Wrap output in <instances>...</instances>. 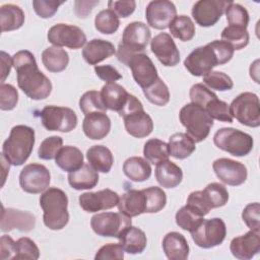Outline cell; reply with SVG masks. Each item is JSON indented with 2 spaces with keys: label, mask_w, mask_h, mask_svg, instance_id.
<instances>
[{
  "label": "cell",
  "mask_w": 260,
  "mask_h": 260,
  "mask_svg": "<svg viewBox=\"0 0 260 260\" xmlns=\"http://www.w3.org/2000/svg\"><path fill=\"white\" fill-rule=\"evenodd\" d=\"M12 64L17 73L18 87L31 100L47 99L52 91L50 79L39 69L34 54L21 50L12 57Z\"/></svg>",
  "instance_id": "obj_1"
},
{
  "label": "cell",
  "mask_w": 260,
  "mask_h": 260,
  "mask_svg": "<svg viewBox=\"0 0 260 260\" xmlns=\"http://www.w3.org/2000/svg\"><path fill=\"white\" fill-rule=\"evenodd\" d=\"M40 206L44 211L43 220L47 228L59 231L66 226L69 221L68 198L63 190L48 188L40 197Z\"/></svg>",
  "instance_id": "obj_2"
},
{
  "label": "cell",
  "mask_w": 260,
  "mask_h": 260,
  "mask_svg": "<svg viewBox=\"0 0 260 260\" xmlns=\"http://www.w3.org/2000/svg\"><path fill=\"white\" fill-rule=\"evenodd\" d=\"M35 130L25 125L14 126L2 146V154L10 165L18 167L29 157L35 145Z\"/></svg>",
  "instance_id": "obj_3"
},
{
  "label": "cell",
  "mask_w": 260,
  "mask_h": 260,
  "mask_svg": "<svg viewBox=\"0 0 260 260\" xmlns=\"http://www.w3.org/2000/svg\"><path fill=\"white\" fill-rule=\"evenodd\" d=\"M151 32L149 27L141 21L130 22L123 31L122 40L117 51V58L127 65L128 60L134 54L143 52L150 41Z\"/></svg>",
  "instance_id": "obj_4"
},
{
  "label": "cell",
  "mask_w": 260,
  "mask_h": 260,
  "mask_svg": "<svg viewBox=\"0 0 260 260\" xmlns=\"http://www.w3.org/2000/svg\"><path fill=\"white\" fill-rule=\"evenodd\" d=\"M179 119L186 128L187 134L195 141H203L213 126V119L204 108L193 103L185 105L179 113Z\"/></svg>",
  "instance_id": "obj_5"
},
{
  "label": "cell",
  "mask_w": 260,
  "mask_h": 260,
  "mask_svg": "<svg viewBox=\"0 0 260 260\" xmlns=\"http://www.w3.org/2000/svg\"><path fill=\"white\" fill-rule=\"evenodd\" d=\"M213 142L219 149L234 156H245L249 154L254 145L252 136L235 128H220L214 136Z\"/></svg>",
  "instance_id": "obj_6"
},
{
  "label": "cell",
  "mask_w": 260,
  "mask_h": 260,
  "mask_svg": "<svg viewBox=\"0 0 260 260\" xmlns=\"http://www.w3.org/2000/svg\"><path fill=\"white\" fill-rule=\"evenodd\" d=\"M230 113L241 124L256 128L260 125L259 98L253 92H242L230 105Z\"/></svg>",
  "instance_id": "obj_7"
},
{
  "label": "cell",
  "mask_w": 260,
  "mask_h": 260,
  "mask_svg": "<svg viewBox=\"0 0 260 260\" xmlns=\"http://www.w3.org/2000/svg\"><path fill=\"white\" fill-rule=\"evenodd\" d=\"M43 126L49 131L70 132L77 125L75 112L66 107L47 106L40 113Z\"/></svg>",
  "instance_id": "obj_8"
},
{
  "label": "cell",
  "mask_w": 260,
  "mask_h": 260,
  "mask_svg": "<svg viewBox=\"0 0 260 260\" xmlns=\"http://www.w3.org/2000/svg\"><path fill=\"white\" fill-rule=\"evenodd\" d=\"M131 224V217L121 212L96 213L90 219L92 231L101 237L118 238Z\"/></svg>",
  "instance_id": "obj_9"
},
{
  "label": "cell",
  "mask_w": 260,
  "mask_h": 260,
  "mask_svg": "<svg viewBox=\"0 0 260 260\" xmlns=\"http://www.w3.org/2000/svg\"><path fill=\"white\" fill-rule=\"evenodd\" d=\"M194 243L204 249L220 245L226 236V226L219 217L204 219L202 223L191 233Z\"/></svg>",
  "instance_id": "obj_10"
},
{
  "label": "cell",
  "mask_w": 260,
  "mask_h": 260,
  "mask_svg": "<svg viewBox=\"0 0 260 260\" xmlns=\"http://www.w3.org/2000/svg\"><path fill=\"white\" fill-rule=\"evenodd\" d=\"M48 41L55 47H68L70 49H80L86 43V36L83 30L72 24L58 23L53 25L47 35Z\"/></svg>",
  "instance_id": "obj_11"
},
{
  "label": "cell",
  "mask_w": 260,
  "mask_h": 260,
  "mask_svg": "<svg viewBox=\"0 0 260 260\" xmlns=\"http://www.w3.org/2000/svg\"><path fill=\"white\" fill-rule=\"evenodd\" d=\"M51 175L49 170L41 164H28L20 172L19 185L21 189L30 194L45 192L50 185Z\"/></svg>",
  "instance_id": "obj_12"
},
{
  "label": "cell",
  "mask_w": 260,
  "mask_h": 260,
  "mask_svg": "<svg viewBox=\"0 0 260 260\" xmlns=\"http://www.w3.org/2000/svg\"><path fill=\"white\" fill-rule=\"evenodd\" d=\"M217 65L219 61L209 43L194 49L184 60L185 68L194 76H203Z\"/></svg>",
  "instance_id": "obj_13"
},
{
  "label": "cell",
  "mask_w": 260,
  "mask_h": 260,
  "mask_svg": "<svg viewBox=\"0 0 260 260\" xmlns=\"http://www.w3.org/2000/svg\"><path fill=\"white\" fill-rule=\"evenodd\" d=\"M232 2L231 0H199L192 7V16L200 26H212L220 19Z\"/></svg>",
  "instance_id": "obj_14"
},
{
  "label": "cell",
  "mask_w": 260,
  "mask_h": 260,
  "mask_svg": "<svg viewBox=\"0 0 260 260\" xmlns=\"http://www.w3.org/2000/svg\"><path fill=\"white\" fill-rule=\"evenodd\" d=\"M126 66L131 69L135 82L142 89L153 84L158 78L156 67L146 54L137 53L132 55Z\"/></svg>",
  "instance_id": "obj_15"
},
{
  "label": "cell",
  "mask_w": 260,
  "mask_h": 260,
  "mask_svg": "<svg viewBox=\"0 0 260 260\" xmlns=\"http://www.w3.org/2000/svg\"><path fill=\"white\" fill-rule=\"evenodd\" d=\"M177 16V9L168 0L150 1L145 10L147 23L155 29H166Z\"/></svg>",
  "instance_id": "obj_16"
},
{
  "label": "cell",
  "mask_w": 260,
  "mask_h": 260,
  "mask_svg": "<svg viewBox=\"0 0 260 260\" xmlns=\"http://www.w3.org/2000/svg\"><path fill=\"white\" fill-rule=\"evenodd\" d=\"M213 171L216 177L224 184L230 186H240L245 183L248 172L244 164L231 159L218 158L212 164Z\"/></svg>",
  "instance_id": "obj_17"
},
{
  "label": "cell",
  "mask_w": 260,
  "mask_h": 260,
  "mask_svg": "<svg viewBox=\"0 0 260 260\" xmlns=\"http://www.w3.org/2000/svg\"><path fill=\"white\" fill-rule=\"evenodd\" d=\"M119 195L111 189H104L96 192H85L78 198L79 205L86 212H98L107 210L118 205Z\"/></svg>",
  "instance_id": "obj_18"
},
{
  "label": "cell",
  "mask_w": 260,
  "mask_h": 260,
  "mask_svg": "<svg viewBox=\"0 0 260 260\" xmlns=\"http://www.w3.org/2000/svg\"><path fill=\"white\" fill-rule=\"evenodd\" d=\"M150 49L158 61L167 67L176 66L180 62L179 49L171 35L167 32H159L154 36L150 41Z\"/></svg>",
  "instance_id": "obj_19"
},
{
  "label": "cell",
  "mask_w": 260,
  "mask_h": 260,
  "mask_svg": "<svg viewBox=\"0 0 260 260\" xmlns=\"http://www.w3.org/2000/svg\"><path fill=\"white\" fill-rule=\"evenodd\" d=\"M35 225L36 216L32 213L14 208H2L0 228L3 233L10 232L15 229L26 233L34 230Z\"/></svg>",
  "instance_id": "obj_20"
},
{
  "label": "cell",
  "mask_w": 260,
  "mask_h": 260,
  "mask_svg": "<svg viewBox=\"0 0 260 260\" xmlns=\"http://www.w3.org/2000/svg\"><path fill=\"white\" fill-rule=\"evenodd\" d=\"M230 250L238 259L253 258L260 251V232L249 231L245 235L234 238L230 244Z\"/></svg>",
  "instance_id": "obj_21"
},
{
  "label": "cell",
  "mask_w": 260,
  "mask_h": 260,
  "mask_svg": "<svg viewBox=\"0 0 260 260\" xmlns=\"http://www.w3.org/2000/svg\"><path fill=\"white\" fill-rule=\"evenodd\" d=\"M82 130L89 139L101 140L109 134L111 130V120L106 113H90L85 115L83 119Z\"/></svg>",
  "instance_id": "obj_22"
},
{
  "label": "cell",
  "mask_w": 260,
  "mask_h": 260,
  "mask_svg": "<svg viewBox=\"0 0 260 260\" xmlns=\"http://www.w3.org/2000/svg\"><path fill=\"white\" fill-rule=\"evenodd\" d=\"M123 119L127 133L135 138L146 137L153 130L152 119L144 110L136 111Z\"/></svg>",
  "instance_id": "obj_23"
},
{
  "label": "cell",
  "mask_w": 260,
  "mask_h": 260,
  "mask_svg": "<svg viewBox=\"0 0 260 260\" xmlns=\"http://www.w3.org/2000/svg\"><path fill=\"white\" fill-rule=\"evenodd\" d=\"M117 206L121 213L129 217L146 213L145 195L142 190H128L119 198Z\"/></svg>",
  "instance_id": "obj_24"
},
{
  "label": "cell",
  "mask_w": 260,
  "mask_h": 260,
  "mask_svg": "<svg viewBox=\"0 0 260 260\" xmlns=\"http://www.w3.org/2000/svg\"><path fill=\"white\" fill-rule=\"evenodd\" d=\"M116 53L114 45L106 40L93 39L82 50V57L89 65H96Z\"/></svg>",
  "instance_id": "obj_25"
},
{
  "label": "cell",
  "mask_w": 260,
  "mask_h": 260,
  "mask_svg": "<svg viewBox=\"0 0 260 260\" xmlns=\"http://www.w3.org/2000/svg\"><path fill=\"white\" fill-rule=\"evenodd\" d=\"M162 250L170 260H185L189 256V245L186 238L178 233H168L162 239Z\"/></svg>",
  "instance_id": "obj_26"
},
{
  "label": "cell",
  "mask_w": 260,
  "mask_h": 260,
  "mask_svg": "<svg viewBox=\"0 0 260 260\" xmlns=\"http://www.w3.org/2000/svg\"><path fill=\"white\" fill-rule=\"evenodd\" d=\"M129 94L130 93H128L122 85L116 82L106 83L101 90V98L104 106L107 110L116 111L118 114L126 105Z\"/></svg>",
  "instance_id": "obj_27"
},
{
  "label": "cell",
  "mask_w": 260,
  "mask_h": 260,
  "mask_svg": "<svg viewBox=\"0 0 260 260\" xmlns=\"http://www.w3.org/2000/svg\"><path fill=\"white\" fill-rule=\"evenodd\" d=\"M120 244L125 252L129 254H140L144 251L147 244L145 233L132 224L126 228L118 237Z\"/></svg>",
  "instance_id": "obj_28"
},
{
  "label": "cell",
  "mask_w": 260,
  "mask_h": 260,
  "mask_svg": "<svg viewBox=\"0 0 260 260\" xmlns=\"http://www.w3.org/2000/svg\"><path fill=\"white\" fill-rule=\"evenodd\" d=\"M154 173L157 183L168 189L177 187L183 179L182 169L169 159L157 164Z\"/></svg>",
  "instance_id": "obj_29"
},
{
  "label": "cell",
  "mask_w": 260,
  "mask_h": 260,
  "mask_svg": "<svg viewBox=\"0 0 260 260\" xmlns=\"http://www.w3.org/2000/svg\"><path fill=\"white\" fill-rule=\"evenodd\" d=\"M99 173L89 164L68 174V183L75 190H88L96 186Z\"/></svg>",
  "instance_id": "obj_30"
},
{
  "label": "cell",
  "mask_w": 260,
  "mask_h": 260,
  "mask_svg": "<svg viewBox=\"0 0 260 260\" xmlns=\"http://www.w3.org/2000/svg\"><path fill=\"white\" fill-rule=\"evenodd\" d=\"M56 165L63 171L71 173L83 166V154L81 150L72 145L62 146L55 157Z\"/></svg>",
  "instance_id": "obj_31"
},
{
  "label": "cell",
  "mask_w": 260,
  "mask_h": 260,
  "mask_svg": "<svg viewBox=\"0 0 260 260\" xmlns=\"http://www.w3.org/2000/svg\"><path fill=\"white\" fill-rule=\"evenodd\" d=\"M170 155L177 159L189 157L196 149L195 141L187 133H175L169 138Z\"/></svg>",
  "instance_id": "obj_32"
},
{
  "label": "cell",
  "mask_w": 260,
  "mask_h": 260,
  "mask_svg": "<svg viewBox=\"0 0 260 260\" xmlns=\"http://www.w3.org/2000/svg\"><path fill=\"white\" fill-rule=\"evenodd\" d=\"M123 172L133 182H144L151 176V167L143 157L132 156L124 161Z\"/></svg>",
  "instance_id": "obj_33"
},
{
  "label": "cell",
  "mask_w": 260,
  "mask_h": 260,
  "mask_svg": "<svg viewBox=\"0 0 260 260\" xmlns=\"http://www.w3.org/2000/svg\"><path fill=\"white\" fill-rule=\"evenodd\" d=\"M24 12L14 4H4L0 8L1 31H10L18 29L24 23Z\"/></svg>",
  "instance_id": "obj_34"
},
{
  "label": "cell",
  "mask_w": 260,
  "mask_h": 260,
  "mask_svg": "<svg viewBox=\"0 0 260 260\" xmlns=\"http://www.w3.org/2000/svg\"><path fill=\"white\" fill-rule=\"evenodd\" d=\"M86 158L95 171L102 173H109L114 162L112 151L104 145H93L87 149Z\"/></svg>",
  "instance_id": "obj_35"
},
{
  "label": "cell",
  "mask_w": 260,
  "mask_h": 260,
  "mask_svg": "<svg viewBox=\"0 0 260 260\" xmlns=\"http://www.w3.org/2000/svg\"><path fill=\"white\" fill-rule=\"evenodd\" d=\"M42 62L50 72H61L66 69L69 63L68 53L58 47H49L42 53Z\"/></svg>",
  "instance_id": "obj_36"
},
{
  "label": "cell",
  "mask_w": 260,
  "mask_h": 260,
  "mask_svg": "<svg viewBox=\"0 0 260 260\" xmlns=\"http://www.w3.org/2000/svg\"><path fill=\"white\" fill-rule=\"evenodd\" d=\"M143 154L148 162L152 165H157L169 158V145L162 140H159L157 138H151L145 142L143 147Z\"/></svg>",
  "instance_id": "obj_37"
},
{
  "label": "cell",
  "mask_w": 260,
  "mask_h": 260,
  "mask_svg": "<svg viewBox=\"0 0 260 260\" xmlns=\"http://www.w3.org/2000/svg\"><path fill=\"white\" fill-rule=\"evenodd\" d=\"M202 191L203 198L210 209L224 206L229 200L226 188L219 183H210Z\"/></svg>",
  "instance_id": "obj_38"
},
{
  "label": "cell",
  "mask_w": 260,
  "mask_h": 260,
  "mask_svg": "<svg viewBox=\"0 0 260 260\" xmlns=\"http://www.w3.org/2000/svg\"><path fill=\"white\" fill-rule=\"evenodd\" d=\"M171 35L182 42L191 41L195 36V24L187 15H179L169 26Z\"/></svg>",
  "instance_id": "obj_39"
},
{
  "label": "cell",
  "mask_w": 260,
  "mask_h": 260,
  "mask_svg": "<svg viewBox=\"0 0 260 260\" xmlns=\"http://www.w3.org/2000/svg\"><path fill=\"white\" fill-rule=\"evenodd\" d=\"M249 32L247 28L228 25L221 31V40L230 44L234 50H241L249 43Z\"/></svg>",
  "instance_id": "obj_40"
},
{
  "label": "cell",
  "mask_w": 260,
  "mask_h": 260,
  "mask_svg": "<svg viewBox=\"0 0 260 260\" xmlns=\"http://www.w3.org/2000/svg\"><path fill=\"white\" fill-rule=\"evenodd\" d=\"M120 20L118 15L111 9L100 11L94 18V26L98 31L104 35H112L119 28Z\"/></svg>",
  "instance_id": "obj_41"
},
{
  "label": "cell",
  "mask_w": 260,
  "mask_h": 260,
  "mask_svg": "<svg viewBox=\"0 0 260 260\" xmlns=\"http://www.w3.org/2000/svg\"><path fill=\"white\" fill-rule=\"evenodd\" d=\"M145 98L155 106H166L170 101V91L167 84L161 78H157L156 81L143 89Z\"/></svg>",
  "instance_id": "obj_42"
},
{
  "label": "cell",
  "mask_w": 260,
  "mask_h": 260,
  "mask_svg": "<svg viewBox=\"0 0 260 260\" xmlns=\"http://www.w3.org/2000/svg\"><path fill=\"white\" fill-rule=\"evenodd\" d=\"M176 223L185 231H188L190 233L194 232L204 220L203 216L199 215L195 211H193L191 208H189L187 205L181 207L175 216Z\"/></svg>",
  "instance_id": "obj_43"
},
{
  "label": "cell",
  "mask_w": 260,
  "mask_h": 260,
  "mask_svg": "<svg viewBox=\"0 0 260 260\" xmlns=\"http://www.w3.org/2000/svg\"><path fill=\"white\" fill-rule=\"evenodd\" d=\"M142 191L146 200V213H156L166 206L167 195L161 188L151 186Z\"/></svg>",
  "instance_id": "obj_44"
},
{
  "label": "cell",
  "mask_w": 260,
  "mask_h": 260,
  "mask_svg": "<svg viewBox=\"0 0 260 260\" xmlns=\"http://www.w3.org/2000/svg\"><path fill=\"white\" fill-rule=\"evenodd\" d=\"M79 108L84 115L94 112L107 113V108L103 104L101 92L96 90H88L84 92L79 100Z\"/></svg>",
  "instance_id": "obj_45"
},
{
  "label": "cell",
  "mask_w": 260,
  "mask_h": 260,
  "mask_svg": "<svg viewBox=\"0 0 260 260\" xmlns=\"http://www.w3.org/2000/svg\"><path fill=\"white\" fill-rule=\"evenodd\" d=\"M203 83L205 86L219 91L230 90L234 86L232 78L228 74L219 71H210L203 75Z\"/></svg>",
  "instance_id": "obj_46"
},
{
  "label": "cell",
  "mask_w": 260,
  "mask_h": 260,
  "mask_svg": "<svg viewBox=\"0 0 260 260\" xmlns=\"http://www.w3.org/2000/svg\"><path fill=\"white\" fill-rule=\"evenodd\" d=\"M224 12L229 25L247 28L249 23V13L244 6L232 2Z\"/></svg>",
  "instance_id": "obj_47"
},
{
  "label": "cell",
  "mask_w": 260,
  "mask_h": 260,
  "mask_svg": "<svg viewBox=\"0 0 260 260\" xmlns=\"http://www.w3.org/2000/svg\"><path fill=\"white\" fill-rule=\"evenodd\" d=\"M204 109L212 119L228 123L233 122V117L230 113V106L225 102L218 100L217 96L212 99Z\"/></svg>",
  "instance_id": "obj_48"
},
{
  "label": "cell",
  "mask_w": 260,
  "mask_h": 260,
  "mask_svg": "<svg viewBox=\"0 0 260 260\" xmlns=\"http://www.w3.org/2000/svg\"><path fill=\"white\" fill-rule=\"evenodd\" d=\"M16 254L14 259L37 260L40 257V250L36 243L26 237L18 239L16 242Z\"/></svg>",
  "instance_id": "obj_49"
},
{
  "label": "cell",
  "mask_w": 260,
  "mask_h": 260,
  "mask_svg": "<svg viewBox=\"0 0 260 260\" xmlns=\"http://www.w3.org/2000/svg\"><path fill=\"white\" fill-rule=\"evenodd\" d=\"M63 139L60 136H50L44 139L39 147L38 156L42 159H53L62 147Z\"/></svg>",
  "instance_id": "obj_50"
},
{
  "label": "cell",
  "mask_w": 260,
  "mask_h": 260,
  "mask_svg": "<svg viewBox=\"0 0 260 260\" xmlns=\"http://www.w3.org/2000/svg\"><path fill=\"white\" fill-rule=\"evenodd\" d=\"M190 100L193 104L198 105L202 108H205V106L214 98L217 95L211 91L207 86H205L203 83H196L192 85L190 88Z\"/></svg>",
  "instance_id": "obj_51"
},
{
  "label": "cell",
  "mask_w": 260,
  "mask_h": 260,
  "mask_svg": "<svg viewBox=\"0 0 260 260\" xmlns=\"http://www.w3.org/2000/svg\"><path fill=\"white\" fill-rule=\"evenodd\" d=\"M18 102V92L16 88L7 83L0 85V109L2 111L13 110Z\"/></svg>",
  "instance_id": "obj_52"
},
{
  "label": "cell",
  "mask_w": 260,
  "mask_h": 260,
  "mask_svg": "<svg viewBox=\"0 0 260 260\" xmlns=\"http://www.w3.org/2000/svg\"><path fill=\"white\" fill-rule=\"evenodd\" d=\"M260 205L258 202L249 203L246 205L242 212V218L246 225L255 232H260V219H259Z\"/></svg>",
  "instance_id": "obj_53"
},
{
  "label": "cell",
  "mask_w": 260,
  "mask_h": 260,
  "mask_svg": "<svg viewBox=\"0 0 260 260\" xmlns=\"http://www.w3.org/2000/svg\"><path fill=\"white\" fill-rule=\"evenodd\" d=\"M64 1L57 0H34L32 7L35 12L42 18L52 17L58 10L59 6L62 5Z\"/></svg>",
  "instance_id": "obj_54"
},
{
  "label": "cell",
  "mask_w": 260,
  "mask_h": 260,
  "mask_svg": "<svg viewBox=\"0 0 260 260\" xmlns=\"http://www.w3.org/2000/svg\"><path fill=\"white\" fill-rule=\"evenodd\" d=\"M124 249L120 243H110L99 249L94 259L104 260V259H116L122 260L124 258Z\"/></svg>",
  "instance_id": "obj_55"
},
{
  "label": "cell",
  "mask_w": 260,
  "mask_h": 260,
  "mask_svg": "<svg viewBox=\"0 0 260 260\" xmlns=\"http://www.w3.org/2000/svg\"><path fill=\"white\" fill-rule=\"evenodd\" d=\"M108 7L109 9L114 11L118 15V17L125 18L134 12L136 8V2L133 0H111L108 2Z\"/></svg>",
  "instance_id": "obj_56"
},
{
  "label": "cell",
  "mask_w": 260,
  "mask_h": 260,
  "mask_svg": "<svg viewBox=\"0 0 260 260\" xmlns=\"http://www.w3.org/2000/svg\"><path fill=\"white\" fill-rule=\"evenodd\" d=\"M209 44L216 54V57L219 61V65H223V64L228 63L233 58L235 50L226 42H224L222 40L221 41L215 40Z\"/></svg>",
  "instance_id": "obj_57"
},
{
  "label": "cell",
  "mask_w": 260,
  "mask_h": 260,
  "mask_svg": "<svg viewBox=\"0 0 260 260\" xmlns=\"http://www.w3.org/2000/svg\"><path fill=\"white\" fill-rule=\"evenodd\" d=\"M94 72L99 78L107 83H113L122 78L119 71L111 65H99L94 66Z\"/></svg>",
  "instance_id": "obj_58"
},
{
  "label": "cell",
  "mask_w": 260,
  "mask_h": 260,
  "mask_svg": "<svg viewBox=\"0 0 260 260\" xmlns=\"http://www.w3.org/2000/svg\"><path fill=\"white\" fill-rule=\"evenodd\" d=\"M0 253L1 259H14L16 254V244L12 240L11 237L7 235H3L0 239Z\"/></svg>",
  "instance_id": "obj_59"
},
{
  "label": "cell",
  "mask_w": 260,
  "mask_h": 260,
  "mask_svg": "<svg viewBox=\"0 0 260 260\" xmlns=\"http://www.w3.org/2000/svg\"><path fill=\"white\" fill-rule=\"evenodd\" d=\"M100 3L99 0H76L74 2V12L79 18H85L91 12L92 8Z\"/></svg>",
  "instance_id": "obj_60"
},
{
  "label": "cell",
  "mask_w": 260,
  "mask_h": 260,
  "mask_svg": "<svg viewBox=\"0 0 260 260\" xmlns=\"http://www.w3.org/2000/svg\"><path fill=\"white\" fill-rule=\"evenodd\" d=\"M1 71H2V78H1V82L4 83L5 78L9 75L10 73V69L11 66H13L12 64V59L10 57L9 54L5 53L4 51H1Z\"/></svg>",
  "instance_id": "obj_61"
}]
</instances>
